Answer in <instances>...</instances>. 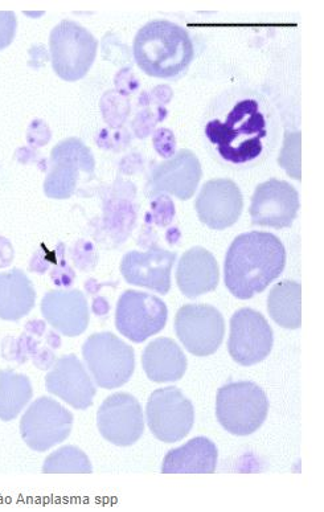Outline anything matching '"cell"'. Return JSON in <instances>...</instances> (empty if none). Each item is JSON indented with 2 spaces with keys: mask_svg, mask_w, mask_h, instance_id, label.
Returning a JSON list of instances; mask_svg holds the SVG:
<instances>
[{
  "mask_svg": "<svg viewBox=\"0 0 324 512\" xmlns=\"http://www.w3.org/2000/svg\"><path fill=\"white\" fill-rule=\"evenodd\" d=\"M280 118L268 97L258 90H228L209 106L204 134L221 165L252 169L273 154L280 139Z\"/></svg>",
  "mask_w": 324,
  "mask_h": 512,
  "instance_id": "obj_1",
  "label": "cell"
},
{
  "mask_svg": "<svg viewBox=\"0 0 324 512\" xmlns=\"http://www.w3.org/2000/svg\"><path fill=\"white\" fill-rule=\"evenodd\" d=\"M286 251L269 232H248L236 237L225 257V286L239 299L264 292L284 272Z\"/></svg>",
  "mask_w": 324,
  "mask_h": 512,
  "instance_id": "obj_2",
  "label": "cell"
},
{
  "mask_svg": "<svg viewBox=\"0 0 324 512\" xmlns=\"http://www.w3.org/2000/svg\"><path fill=\"white\" fill-rule=\"evenodd\" d=\"M138 67L155 79H175L190 67L194 43L184 28L168 20H153L134 39Z\"/></svg>",
  "mask_w": 324,
  "mask_h": 512,
  "instance_id": "obj_3",
  "label": "cell"
},
{
  "mask_svg": "<svg viewBox=\"0 0 324 512\" xmlns=\"http://www.w3.org/2000/svg\"><path fill=\"white\" fill-rule=\"evenodd\" d=\"M268 412V397L260 385L231 383L217 391V420L233 436L246 437L257 432L264 425Z\"/></svg>",
  "mask_w": 324,
  "mask_h": 512,
  "instance_id": "obj_4",
  "label": "cell"
},
{
  "mask_svg": "<svg viewBox=\"0 0 324 512\" xmlns=\"http://www.w3.org/2000/svg\"><path fill=\"white\" fill-rule=\"evenodd\" d=\"M82 355L98 387H122L134 374L133 347L112 333L90 335L82 346Z\"/></svg>",
  "mask_w": 324,
  "mask_h": 512,
  "instance_id": "obj_5",
  "label": "cell"
},
{
  "mask_svg": "<svg viewBox=\"0 0 324 512\" xmlns=\"http://www.w3.org/2000/svg\"><path fill=\"white\" fill-rule=\"evenodd\" d=\"M53 71L65 81L86 76L97 56L98 42L86 28L72 20L57 24L49 38Z\"/></svg>",
  "mask_w": 324,
  "mask_h": 512,
  "instance_id": "obj_6",
  "label": "cell"
},
{
  "mask_svg": "<svg viewBox=\"0 0 324 512\" xmlns=\"http://www.w3.org/2000/svg\"><path fill=\"white\" fill-rule=\"evenodd\" d=\"M151 433L166 444H175L194 428L195 409L191 400L176 387L158 389L146 409Z\"/></svg>",
  "mask_w": 324,
  "mask_h": 512,
  "instance_id": "obj_7",
  "label": "cell"
},
{
  "mask_svg": "<svg viewBox=\"0 0 324 512\" xmlns=\"http://www.w3.org/2000/svg\"><path fill=\"white\" fill-rule=\"evenodd\" d=\"M72 427V413L51 397L35 400L20 421L23 440L36 452H45L67 440Z\"/></svg>",
  "mask_w": 324,
  "mask_h": 512,
  "instance_id": "obj_8",
  "label": "cell"
},
{
  "mask_svg": "<svg viewBox=\"0 0 324 512\" xmlns=\"http://www.w3.org/2000/svg\"><path fill=\"white\" fill-rule=\"evenodd\" d=\"M167 318L166 303L151 294L127 290L118 301L116 327L131 342H146L164 329Z\"/></svg>",
  "mask_w": 324,
  "mask_h": 512,
  "instance_id": "obj_9",
  "label": "cell"
},
{
  "mask_svg": "<svg viewBox=\"0 0 324 512\" xmlns=\"http://www.w3.org/2000/svg\"><path fill=\"white\" fill-rule=\"evenodd\" d=\"M175 333L192 355L215 354L224 341L223 315L213 306L184 305L176 313Z\"/></svg>",
  "mask_w": 324,
  "mask_h": 512,
  "instance_id": "obj_10",
  "label": "cell"
},
{
  "mask_svg": "<svg viewBox=\"0 0 324 512\" xmlns=\"http://www.w3.org/2000/svg\"><path fill=\"white\" fill-rule=\"evenodd\" d=\"M274 344L273 329L264 315L244 307L231 319L228 351L241 366L249 367L268 358Z\"/></svg>",
  "mask_w": 324,
  "mask_h": 512,
  "instance_id": "obj_11",
  "label": "cell"
},
{
  "mask_svg": "<svg viewBox=\"0 0 324 512\" xmlns=\"http://www.w3.org/2000/svg\"><path fill=\"white\" fill-rule=\"evenodd\" d=\"M97 425L101 436L113 445H134L145 430L141 404L129 393H114L98 409Z\"/></svg>",
  "mask_w": 324,
  "mask_h": 512,
  "instance_id": "obj_12",
  "label": "cell"
},
{
  "mask_svg": "<svg viewBox=\"0 0 324 512\" xmlns=\"http://www.w3.org/2000/svg\"><path fill=\"white\" fill-rule=\"evenodd\" d=\"M299 206L295 187L285 180L272 178L257 186L249 212L254 225L282 229L291 227L297 219Z\"/></svg>",
  "mask_w": 324,
  "mask_h": 512,
  "instance_id": "obj_13",
  "label": "cell"
},
{
  "mask_svg": "<svg viewBox=\"0 0 324 512\" xmlns=\"http://www.w3.org/2000/svg\"><path fill=\"white\" fill-rule=\"evenodd\" d=\"M52 170L44 183V191L49 198L67 199L76 190L79 170L94 171V158L88 147L80 139H67L52 150Z\"/></svg>",
  "mask_w": 324,
  "mask_h": 512,
  "instance_id": "obj_14",
  "label": "cell"
},
{
  "mask_svg": "<svg viewBox=\"0 0 324 512\" xmlns=\"http://www.w3.org/2000/svg\"><path fill=\"white\" fill-rule=\"evenodd\" d=\"M195 207L203 224L221 231L235 225L243 214V194L231 179L209 180L200 191Z\"/></svg>",
  "mask_w": 324,
  "mask_h": 512,
  "instance_id": "obj_15",
  "label": "cell"
},
{
  "mask_svg": "<svg viewBox=\"0 0 324 512\" xmlns=\"http://www.w3.org/2000/svg\"><path fill=\"white\" fill-rule=\"evenodd\" d=\"M176 253L154 245L147 252L131 251L121 262V273L130 285L141 286L166 296L171 289V270Z\"/></svg>",
  "mask_w": 324,
  "mask_h": 512,
  "instance_id": "obj_16",
  "label": "cell"
},
{
  "mask_svg": "<svg viewBox=\"0 0 324 512\" xmlns=\"http://www.w3.org/2000/svg\"><path fill=\"white\" fill-rule=\"evenodd\" d=\"M202 165L190 150H180L153 171L150 179L151 195L171 194L180 200L194 196L202 179Z\"/></svg>",
  "mask_w": 324,
  "mask_h": 512,
  "instance_id": "obj_17",
  "label": "cell"
},
{
  "mask_svg": "<svg viewBox=\"0 0 324 512\" xmlns=\"http://www.w3.org/2000/svg\"><path fill=\"white\" fill-rule=\"evenodd\" d=\"M49 393L63 399L76 409L92 407L96 387L86 374L76 355H67L57 360L53 370L45 378Z\"/></svg>",
  "mask_w": 324,
  "mask_h": 512,
  "instance_id": "obj_18",
  "label": "cell"
},
{
  "mask_svg": "<svg viewBox=\"0 0 324 512\" xmlns=\"http://www.w3.org/2000/svg\"><path fill=\"white\" fill-rule=\"evenodd\" d=\"M41 314L65 337H79L89 325L88 302L80 290H53L45 294Z\"/></svg>",
  "mask_w": 324,
  "mask_h": 512,
  "instance_id": "obj_19",
  "label": "cell"
},
{
  "mask_svg": "<svg viewBox=\"0 0 324 512\" xmlns=\"http://www.w3.org/2000/svg\"><path fill=\"white\" fill-rule=\"evenodd\" d=\"M219 280V264L211 252L195 247L184 253L176 270V282L184 296L195 299L213 292Z\"/></svg>",
  "mask_w": 324,
  "mask_h": 512,
  "instance_id": "obj_20",
  "label": "cell"
},
{
  "mask_svg": "<svg viewBox=\"0 0 324 512\" xmlns=\"http://www.w3.org/2000/svg\"><path fill=\"white\" fill-rule=\"evenodd\" d=\"M188 360L182 348L170 338H158L145 348L142 366L154 383H174L187 371Z\"/></svg>",
  "mask_w": 324,
  "mask_h": 512,
  "instance_id": "obj_21",
  "label": "cell"
},
{
  "mask_svg": "<svg viewBox=\"0 0 324 512\" xmlns=\"http://www.w3.org/2000/svg\"><path fill=\"white\" fill-rule=\"evenodd\" d=\"M216 445L207 437H196L186 445L171 450L164 457L163 474H212L217 466Z\"/></svg>",
  "mask_w": 324,
  "mask_h": 512,
  "instance_id": "obj_22",
  "label": "cell"
},
{
  "mask_svg": "<svg viewBox=\"0 0 324 512\" xmlns=\"http://www.w3.org/2000/svg\"><path fill=\"white\" fill-rule=\"evenodd\" d=\"M35 299L34 285L22 270L0 273V319L19 321L34 309Z\"/></svg>",
  "mask_w": 324,
  "mask_h": 512,
  "instance_id": "obj_23",
  "label": "cell"
},
{
  "mask_svg": "<svg viewBox=\"0 0 324 512\" xmlns=\"http://www.w3.org/2000/svg\"><path fill=\"white\" fill-rule=\"evenodd\" d=\"M268 310L273 321L284 329L302 326V286L295 281H282L270 290Z\"/></svg>",
  "mask_w": 324,
  "mask_h": 512,
  "instance_id": "obj_24",
  "label": "cell"
},
{
  "mask_svg": "<svg viewBox=\"0 0 324 512\" xmlns=\"http://www.w3.org/2000/svg\"><path fill=\"white\" fill-rule=\"evenodd\" d=\"M34 395L26 375L0 371V420L11 421L19 416Z\"/></svg>",
  "mask_w": 324,
  "mask_h": 512,
  "instance_id": "obj_25",
  "label": "cell"
},
{
  "mask_svg": "<svg viewBox=\"0 0 324 512\" xmlns=\"http://www.w3.org/2000/svg\"><path fill=\"white\" fill-rule=\"evenodd\" d=\"M88 457L75 446H65L51 454L45 461L43 473H92Z\"/></svg>",
  "mask_w": 324,
  "mask_h": 512,
  "instance_id": "obj_26",
  "label": "cell"
},
{
  "mask_svg": "<svg viewBox=\"0 0 324 512\" xmlns=\"http://www.w3.org/2000/svg\"><path fill=\"white\" fill-rule=\"evenodd\" d=\"M16 27H18V20L14 12H0V51L12 43Z\"/></svg>",
  "mask_w": 324,
  "mask_h": 512,
  "instance_id": "obj_27",
  "label": "cell"
}]
</instances>
